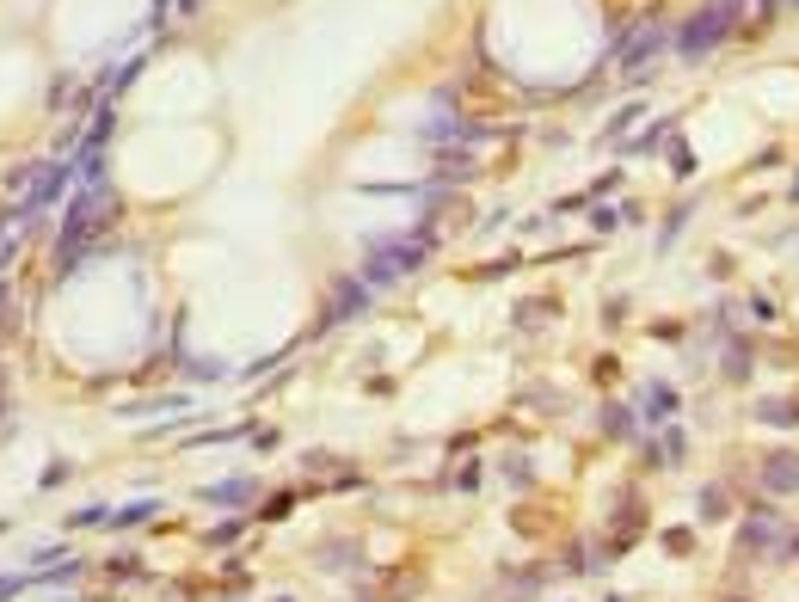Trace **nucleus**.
<instances>
[{
  "instance_id": "nucleus-8",
  "label": "nucleus",
  "mask_w": 799,
  "mask_h": 602,
  "mask_svg": "<svg viewBox=\"0 0 799 602\" xmlns=\"http://www.w3.org/2000/svg\"><path fill=\"white\" fill-rule=\"evenodd\" d=\"M363 308H369V283H339V289H332V314H326V319L363 314Z\"/></svg>"
},
{
  "instance_id": "nucleus-3",
  "label": "nucleus",
  "mask_w": 799,
  "mask_h": 602,
  "mask_svg": "<svg viewBox=\"0 0 799 602\" xmlns=\"http://www.w3.org/2000/svg\"><path fill=\"white\" fill-rule=\"evenodd\" d=\"M104 221V197L99 184H86L80 197L68 203V215H62V234H56V271H74L80 265V247H86V234Z\"/></svg>"
},
{
  "instance_id": "nucleus-21",
  "label": "nucleus",
  "mask_w": 799,
  "mask_h": 602,
  "mask_svg": "<svg viewBox=\"0 0 799 602\" xmlns=\"http://www.w3.org/2000/svg\"><path fill=\"white\" fill-rule=\"evenodd\" d=\"M794 203H799V184H794Z\"/></svg>"
},
{
  "instance_id": "nucleus-13",
  "label": "nucleus",
  "mask_w": 799,
  "mask_h": 602,
  "mask_svg": "<svg viewBox=\"0 0 799 602\" xmlns=\"http://www.w3.org/2000/svg\"><path fill=\"white\" fill-rule=\"evenodd\" d=\"M93 523H111V504H86L68 517V529H93Z\"/></svg>"
},
{
  "instance_id": "nucleus-6",
  "label": "nucleus",
  "mask_w": 799,
  "mask_h": 602,
  "mask_svg": "<svg viewBox=\"0 0 799 602\" xmlns=\"http://www.w3.org/2000/svg\"><path fill=\"white\" fill-rule=\"evenodd\" d=\"M763 486H768L775 498L799 492V455H787V449H781V455H768V461H763Z\"/></svg>"
},
{
  "instance_id": "nucleus-11",
  "label": "nucleus",
  "mask_w": 799,
  "mask_h": 602,
  "mask_svg": "<svg viewBox=\"0 0 799 602\" xmlns=\"http://www.w3.org/2000/svg\"><path fill=\"white\" fill-rule=\"evenodd\" d=\"M768 541H775V523H768V517H750V523L738 529V547H750V553H763Z\"/></svg>"
},
{
  "instance_id": "nucleus-19",
  "label": "nucleus",
  "mask_w": 799,
  "mask_h": 602,
  "mask_svg": "<svg viewBox=\"0 0 799 602\" xmlns=\"http://www.w3.org/2000/svg\"><path fill=\"white\" fill-rule=\"evenodd\" d=\"M178 13H197V0H178Z\"/></svg>"
},
{
  "instance_id": "nucleus-9",
  "label": "nucleus",
  "mask_w": 799,
  "mask_h": 602,
  "mask_svg": "<svg viewBox=\"0 0 799 602\" xmlns=\"http://www.w3.org/2000/svg\"><path fill=\"white\" fill-rule=\"evenodd\" d=\"M148 517H160V498H136V504H123V510H111V529H136Z\"/></svg>"
},
{
  "instance_id": "nucleus-2",
  "label": "nucleus",
  "mask_w": 799,
  "mask_h": 602,
  "mask_svg": "<svg viewBox=\"0 0 799 602\" xmlns=\"http://www.w3.org/2000/svg\"><path fill=\"white\" fill-rule=\"evenodd\" d=\"M431 228H413V234H387L369 247V283H400V277H413L418 265L431 258Z\"/></svg>"
},
{
  "instance_id": "nucleus-12",
  "label": "nucleus",
  "mask_w": 799,
  "mask_h": 602,
  "mask_svg": "<svg viewBox=\"0 0 799 602\" xmlns=\"http://www.w3.org/2000/svg\"><path fill=\"white\" fill-rule=\"evenodd\" d=\"M141 412H191V393H167L154 406H123V418H141Z\"/></svg>"
},
{
  "instance_id": "nucleus-7",
  "label": "nucleus",
  "mask_w": 799,
  "mask_h": 602,
  "mask_svg": "<svg viewBox=\"0 0 799 602\" xmlns=\"http://www.w3.org/2000/svg\"><path fill=\"white\" fill-rule=\"evenodd\" d=\"M246 498H259L252 480H222V486H209V492H204V504H215V510H241Z\"/></svg>"
},
{
  "instance_id": "nucleus-4",
  "label": "nucleus",
  "mask_w": 799,
  "mask_h": 602,
  "mask_svg": "<svg viewBox=\"0 0 799 602\" xmlns=\"http://www.w3.org/2000/svg\"><path fill=\"white\" fill-rule=\"evenodd\" d=\"M658 49H664V25L652 19V25H640V31L627 37V49H622V68L633 74V80H640V68H646V62H652Z\"/></svg>"
},
{
  "instance_id": "nucleus-1",
  "label": "nucleus",
  "mask_w": 799,
  "mask_h": 602,
  "mask_svg": "<svg viewBox=\"0 0 799 602\" xmlns=\"http://www.w3.org/2000/svg\"><path fill=\"white\" fill-rule=\"evenodd\" d=\"M738 19H744V0H707L695 19L676 31V56H683V62H707V56L738 31Z\"/></svg>"
},
{
  "instance_id": "nucleus-20",
  "label": "nucleus",
  "mask_w": 799,
  "mask_h": 602,
  "mask_svg": "<svg viewBox=\"0 0 799 602\" xmlns=\"http://www.w3.org/2000/svg\"><path fill=\"white\" fill-rule=\"evenodd\" d=\"M167 6H173V0H154V19H160V13H167Z\"/></svg>"
},
{
  "instance_id": "nucleus-18",
  "label": "nucleus",
  "mask_w": 799,
  "mask_h": 602,
  "mask_svg": "<svg viewBox=\"0 0 799 602\" xmlns=\"http://www.w3.org/2000/svg\"><path fill=\"white\" fill-rule=\"evenodd\" d=\"M781 560H799V529H794V535H781Z\"/></svg>"
},
{
  "instance_id": "nucleus-10",
  "label": "nucleus",
  "mask_w": 799,
  "mask_h": 602,
  "mask_svg": "<svg viewBox=\"0 0 799 602\" xmlns=\"http://www.w3.org/2000/svg\"><path fill=\"white\" fill-rule=\"evenodd\" d=\"M640 412H646V418H670V412H676V393L664 388V382H652V388L640 393Z\"/></svg>"
},
{
  "instance_id": "nucleus-14",
  "label": "nucleus",
  "mask_w": 799,
  "mask_h": 602,
  "mask_svg": "<svg viewBox=\"0 0 799 602\" xmlns=\"http://www.w3.org/2000/svg\"><path fill=\"white\" fill-rule=\"evenodd\" d=\"M763 418H768V425H799V406H781V400H768Z\"/></svg>"
},
{
  "instance_id": "nucleus-17",
  "label": "nucleus",
  "mask_w": 799,
  "mask_h": 602,
  "mask_svg": "<svg viewBox=\"0 0 799 602\" xmlns=\"http://www.w3.org/2000/svg\"><path fill=\"white\" fill-rule=\"evenodd\" d=\"M25 584H37V571H19V578H0V602L13 597V590H25Z\"/></svg>"
},
{
  "instance_id": "nucleus-15",
  "label": "nucleus",
  "mask_w": 799,
  "mask_h": 602,
  "mask_svg": "<svg viewBox=\"0 0 799 602\" xmlns=\"http://www.w3.org/2000/svg\"><path fill=\"white\" fill-rule=\"evenodd\" d=\"M701 517H726V492H720V486L701 492Z\"/></svg>"
},
{
  "instance_id": "nucleus-5",
  "label": "nucleus",
  "mask_w": 799,
  "mask_h": 602,
  "mask_svg": "<svg viewBox=\"0 0 799 602\" xmlns=\"http://www.w3.org/2000/svg\"><path fill=\"white\" fill-rule=\"evenodd\" d=\"M480 173V160L468 154V148H443L437 154V178H431V191H443V184H461V178Z\"/></svg>"
},
{
  "instance_id": "nucleus-16",
  "label": "nucleus",
  "mask_w": 799,
  "mask_h": 602,
  "mask_svg": "<svg viewBox=\"0 0 799 602\" xmlns=\"http://www.w3.org/2000/svg\"><path fill=\"white\" fill-rule=\"evenodd\" d=\"M640 111H646V105H622L615 117H609V130H603V136H622V130L633 123V117H640Z\"/></svg>"
}]
</instances>
